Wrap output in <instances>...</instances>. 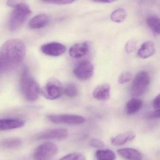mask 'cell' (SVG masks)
<instances>
[{
    "label": "cell",
    "mask_w": 160,
    "mask_h": 160,
    "mask_svg": "<svg viewBox=\"0 0 160 160\" xmlns=\"http://www.w3.org/2000/svg\"><path fill=\"white\" fill-rule=\"evenodd\" d=\"M95 157L98 160H114V152L109 149H99L96 152Z\"/></svg>",
    "instance_id": "cell-20"
},
{
    "label": "cell",
    "mask_w": 160,
    "mask_h": 160,
    "mask_svg": "<svg viewBox=\"0 0 160 160\" xmlns=\"http://www.w3.org/2000/svg\"><path fill=\"white\" fill-rule=\"evenodd\" d=\"M24 124V121L19 118H0V131L19 128L23 127Z\"/></svg>",
    "instance_id": "cell-11"
},
{
    "label": "cell",
    "mask_w": 160,
    "mask_h": 160,
    "mask_svg": "<svg viewBox=\"0 0 160 160\" xmlns=\"http://www.w3.org/2000/svg\"><path fill=\"white\" fill-rule=\"evenodd\" d=\"M78 88L75 84L70 83L68 84L64 89L65 94L70 98H74L78 94Z\"/></svg>",
    "instance_id": "cell-23"
},
{
    "label": "cell",
    "mask_w": 160,
    "mask_h": 160,
    "mask_svg": "<svg viewBox=\"0 0 160 160\" xmlns=\"http://www.w3.org/2000/svg\"><path fill=\"white\" fill-rule=\"evenodd\" d=\"M119 156L127 160H143V156L140 151L132 148H124L118 149Z\"/></svg>",
    "instance_id": "cell-16"
},
{
    "label": "cell",
    "mask_w": 160,
    "mask_h": 160,
    "mask_svg": "<svg viewBox=\"0 0 160 160\" xmlns=\"http://www.w3.org/2000/svg\"><path fill=\"white\" fill-rule=\"evenodd\" d=\"M143 106V102L138 98H132L127 102L125 108L126 113L127 115L134 114L138 112Z\"/></svg>",
    "instance_id": "cell-18"
},
{
    "label": "cell",
    "mask_w": 160,
    "mask_h": 160,
    "mask_svg": "<svg viewBox=\"0 0 160 160\" xmlns=\"http://www.w3.org/2000/svg\"><path fill=\"white\" fill-rule=\"evenodd\" d=\"M127 17V13L123 8H118L114 10L111 15V18L115 22H123Z\"/></svg>",
    "instance_id": "cell-22"
},
{
    "label": "cell",
    "mask_w": 160,
    "mask_h": 160,
    "mask_svg": "<svg viewBox=\"0 0 160 160\" xmlns=\"http://www.w3.org/2000/svg\"><path fill=\"white\" fill-rule=\"evenodd\" d=\"M24 2V0H7L6 4L8 6L15 8L20 4Z\"/></svg>",
    "instance_id": "cell-29"
},
{
    "label": "cell",
    "mask_w": 160,
    "mask_h": 160,
    "mask_svg": "<svg viewBox=\"0 0 160 160\" xmlns=\"http://www.w3.org/2000/svg\"><path fill=\"white\" fill-rule=\"evenodd\" d=\"M58 151L56 145L51 142H45L39 145L33 155L34 160H49Z\"/></svg>",
    "instance_id": "cell-6"
},
{
    "label": "cell",
    "mask_w": 160,
    "mask_h": 160,
    "mask_svg": "<svg viewBox=\"0 0 160 160\" xmlns=\"http://www.w3.org/2000/svg\"><path fill=\"white\" fill-rule=\"evenodd\" d=\"M89 143L91 146L95 148H101L104 147V143L99 139L95 138L91 139Z\"/></svg>",
    "instance_id": "cell-27"
},
{
    "label": "cell",
    "mask_w": 160,
    "mask_h": 160,
    "mask_svg": "<svg viewBox=\"0 0 160 160\" xmlns=\"http://www.w3.org/2000/svg\"><path fill=\"white\" fill-rule=\"evenodd\" d=\"M156 52V48L154 42L147 41L144 42L138 50L137 54L140 58L146 59L154 55Z\"/></svg>",
    "instance_id": "cell-17"
},
{
    "label": "cell",
    "mask_w": 160,
    "mask_h": 160,
    "mask_svg": "<svg viewBox=\"0 0 160 160\" xmlns=\"http://www.w3.org/2000/svg\"><path fill=\"white\" fill-rule=\"evenodd\" d=\"M111 86L108 83H103L99 85L96 87L93 92L94 98L98 100H108L110 98Z\"/></svg>",
    "instance_id": "cell-13"
},
{
    "label": "cell",
    "mask_w": 160,
    "mask_h": 160,
    "mask_svg": "<svg viewBox=\"0 0 160 160\" xmlns=\"http://www.w3.org/2000/svg\"><path fill=\"white\" fill-rule=\"evenodd\" d=\"M150 82V78L148 73L142 71L135 76L131 87V94L135 97H141L144 94Z\"/></svg>",
    "instance_id": "cell-4"
},
{
    "label": "cell",
    "mask_w": 160,
    "mask_h": 160,
    "mask_svg": "<svg viewBox=\"0 0 160 160\" xmlns=\"http://www.w3.org/2000/svg\"><path fill=\"white\" fill-rule=\"evenodd\" d=\"M136 43L133 40H130L129 42L126 44V51L128 53H131L135 50L136 48Z\"/></svg>",
    "instance_id": "cell-28"
},
{
    "label": "cell",
    "mask_w": 160,
    "mask_h": 160,
    "mask_svg": "<svg viewBox=\"0 0 160 160\" xmlns=\"http://www.w3.org/2000/svg\"><path fill=\"white\" fill-rule=\"evenodd\" d=\"M95 2L100 3H111L116 1V0H92Z\"/></svg>",
    "instance_id": "cell-32"
},
{
    "label": "cell",
    "mask_w": 160,
    "mask_h": 160,
    "mask_svg": "<svg viewBox=\"0 0 160 160\" xmlns=\"http://www.w3.org/2000/svg\"><path fill=\"white\" fill-rule=\"evenodd\" d=\"M76 1L77 0H41L44 2L59 5L70 4Z\"/></svg>",
    "instance_id": "cell-26"
},
{
    "label": "cell",
    "mask_w": 160,
    "mask_h": 160,
    "mask_svg": "<svg viewBox=\"0 0 160 160\" xmlns=\"http://www.w3.org/2000/svg\"><path fill=\"white\" fill-rule=\"evenodd\" d=\"M132 74L129 71L124 72L120 74L118 77V82L120 84H124L132 80Z\"/></svg>",
    "instance_id": "cell-25"
},
{
    "label": "cell",
    "mask_w": 160,
    "mask_h": 160,
    "mask_svg": "<svg viewBox=\"0 0 160 160\" xmlns=\"http://www.w3.org/2000/svg\"><path fill=\"white\" fill-rule=\"evenodd\" d=\"M1 145L2 147L7 149H16L22 145V141L18 138H8L4 139L1 142Z\"/></svg>",
    "instance_id": "cell-19"
},
{
    "label": "cell",
    "mask_w": 160,
    "mask_h": 160,
    "mask_svg": "<svg viewBox=\"0 0 160 160\" xmlns=\"http://www.w3.org/2000/svg\"><path fill=\"white\" fill-rule=\"evenodd\" d=\"M49 22V18L46 14H39L33 17L29 22V26L33 29H39L46 27Z\"/></svg>",
    "instance_id": "cell-14"
},
{
    "label": "cell",
    "mask_w": 160,
    "mask_h": 160,
    "mask_svg": "<svg viewBox=\"0 0 160 160\" xmlns=\"http://www.w3.org/2000/svg\"><path fill=\"white\" fill-rule=\"evenodd\" d=\"M20 88L23 95L29 101L37 99L40 93L39 85L26 68L23 69L21 77Z\"/></svg>",
    "instance_id": "cell-2"
},
{
    "label": "cell",
    "mask_w": 160,
    "mask_h": 160,
    "mask_svg": "<svg viewBox=\"0 0 160 160\" xmlns=\"http://www.w3.org/2000/svg\"><path fill=\"white\" fill-rule=\"evenodd\" d=\"M88 42H84L74 44L70 48L69 53L71 57L75 59L81 58L86 55L89 50Z\"/></svg>",
    "instance_id": "cell-12"
},
{
    "label": "cell",
    "mask_w": 160,
    "mask_h": 160,
    "mask_svg": "<svg viewBox=\"0 0 160 160\" xmlns=\"http://www.w3.org/2000/svg\"><path fill=\"white\" fill-rule=\"evenodd\" d=\"M160 95H158L154 99L153 102V106L155 110H159L160 109Z\"/></svg>",
    "instance_id": "cell-31"
},
{
    "label": "cell",
    "mask_w": 160,
    "mask_h": 160,
    "mask_svg": "<svg viewBox=\"0 0 160 160\" xmlns=\"http://www.w3.org/2000/svg\"><path fill=\"white\" fill-rule=\"evenodd\" d=\"M136 134L133 132L129 131L123 133H120L111 139V143L115 146L123 145L128 142L134 140Z\"/></svg>",
    "instance_id": "cell-15"
},
{
    "label": "cell",
    "mask_w": 160,
    "mask_h": 160,
    "mask_svg": "<svg viewBox=\"0 0 160 160\" xmlns=\"http://www.w3.org/2000/svg\"><path fill=\"white\" fill-rule=\"evenodd\" d=\"M26 53L24 43L18 39L7 41L0 49V74L10 71L23 61Z\"/></svg>",
    "instance_id": "cell-1"
},
{
    "label": "cell",
    "mask_w": 160,
    "mask_h": 160,
    "mask_svg": "<svg viewBox=\"0 0 160 160\" xmlns=\"http://www.w3.org/2000/svg\"><path fill=\"white\" fill-rule=\"evenodd\" d=\"M41 50L46 55L51 56H59L64 54L66 48L65 45L58 42H51L41 46Z\"/></svg>",
    "instance_id": "cell-10"
},
{
    "label": "cell",
    "mask_w": 160,
    "mask_h": 160,
    "mask_svg": "<svg viewBox=\"0 0 160 160\" xmlns=\"http://www.w3.org/2000/svg\"><path fill=\"white\" fill-rule=\"evenodd\" d=\"M32 11L29 6L25 2L14 8L9 20V29L11 32L19 30L31 16Z\"/></svg>",
    "instance_id": "cell-3"
},
{
    "label": "cell",
    "mask_w": 160,
    "mask_h": 160,
    "mask_svg": "<svg viewBox=\"0 0 160 160\" xmlns=\"http://www.w3.org/2000/svg\"><path fill=\"white\" fill-rule=\"evenodd\" d=\"M68 132L67 130L64 128H55L48 130L39 132L35 136L36 140H60L67 137Z\"/></svg>",
    "instance_id": "cell-9"
},
{
    "label": "cell",
    "mask_w": 160,
    "mask_h": 160,
    "mask_svg": "<svg viewBox=\"0 0 160 160\" xmlns=\"http://www.w3.org/2000/svg\"><path fill=\"white\" fill-rule=\"evenodd\" d=\"M59 160H86V158L81 153H72L66 155Z\"/></svg>",
    "instance_id": "cell-24"
},
{
    "label": "cell",
    "mask_w": 160,
    "mask_h": 160,
    "mask_svg": "<svg viewBox=\"0 0 160 160\" xmlns=\"http://www.w3.org/2000/svg\"><path fill=\"white\" fill-rule=\"evenodd\" d=\"M160 117V109L159 110H155L153 112H150L147 114L146 118L148 119H155V118H159Z\"/></svg>",
    "instance_id": "cell-30"
},
{
    "label": "cell",
    "mask_w": 160,
    "mask_h": 160,
    "mask_svg": "<svg viewBox=\"0 0 160 160\" xmlns=\"http://www.w3.org/2000/svg\"><path fill=\"white\" fill-rule=\"evenodd\" d=\"M95 68L89 61H82L74 68L73 72L76 78L80 80L90 79L94 76Z\"/></svg>",
    "instance_id": "cell-8"
},
{
    "label": "cell",
    "mask_w": 160,
    "mask_h": 160,
    "mask_svg": "<svg viewBox=\"0 0 160 160\" xmlns=\"http://www.w3.org/2000/svg\"><path fill=\"white\" fill-rule=\"evenodd\" d=\"M147 23L155 34H160V19L158 17L156 16H150L147 19Z\"/></svg>",
    "instance_id": "cell-21"
},
{
    "label": "cell",
    "mask_w": 160,
    "mask_h": 160,
    "mask_svg": "<svg viewBox=\"0 0 160 160\" xmlns=\"http://www.w3.org/2000/svg\"><path fill=\"white\" fill-rule=\"evenodd\" d=\"M63 90L64 88L61 82L56 79L51 78L40 90V93L46 98L54 100L60 98Z\"/></svg>",
    "instance_id": "cell-5"
},
{
    "label": "cell",
    "mask_w": 160,
    "mask_h": 160,
    "mask_svg": "<svg viewBox=\"0 0 160 160\" xmlns=\"http://www.w3.org/2000/svg\"><path fill=\"white\" fill-rule=\"evenodd\" d=\"M49 120L54 124L80 125L85 122L84 118L73 114H54L48 116Z\"/></svg>",
    "instance_id": "cell-7"
}]
</instances>
